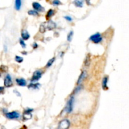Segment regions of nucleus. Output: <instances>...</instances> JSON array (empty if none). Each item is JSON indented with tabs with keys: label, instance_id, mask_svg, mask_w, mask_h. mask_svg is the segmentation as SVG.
<instances>
[{
	"label": "nucleus",
	"instance_id": "5",
	"mask_svg": "<svg viewBox=\"0 0 129 129\" xmlns=\"http://www.w3.org/2000/svg\"><path fill=\"white\" fill-rule=\"evenodd\" d=\"M70 126V122L68 120H63L59 123V129H68Z\"/></svg>",
	"mask_w": 129,
	"mask_h": 129
},
{
	"label": "nucleus",
	"instance_id": "10",
	"mask_svg": "<svg viewBox=\"0 0 129 129\" xmlns=\"http://www.w3.org/2000/svg\"><path fill=\"white\" fill-rule=\"evenodd\" d=\"M86 76H87L86 71H83V72H82V73L81 74V75L79 76V78H78V82H77L78 84H80V83H81V82L83 81V80H84V78H86Z\"/></svg>",
	"mask_w": 129,
	"mask_h": 129
},
{
	"label": "nucleus",
	"instance_id": "7",
	"mask_svg": "<svg viewBox=\"0 0 129 129\" xmlns=\"http://www.w3.org/2000/svg\"><path fill=\"white\" fill-rule=\"evenodd\" d=\"M33 8L34 10H36L37 11H44V8L42 6V5L38 2H34L32 4Z\"/></svg>",
	"mask_w": 129,
	"mask_h": 129
},
{
	"label": "nucleus",
	"instance_id": "12",
	"mask_svg": "<svg viewBox=\"0 0 129 129\" xmlns=\"http://www.w3.org/2000/svg\"><path fill=\"white\" fill-rule=\"evenodd\" d=\"M21 1L20 0H16L15 2V8L16 10H20L21 8Z\"/></svg>",
	"mask_w": 129,
	"mask_h": 129
},
{
	"label": "nucleus",
	"instance_id": "15",
	"mask_svg": "<svg viewBox=\"0 0 129 129\" xmlns=\"http://www.w3.org/2000/svg\"><path fill=\"white\" fill-rule=\"evenodd\" d=\"M74 5L78 7H83V1H74Z\"/></svg>",
	"mask_w": 129,
	"mask_h": 129
},
{
	"label": "nucleus",
	"instance_id": "14",
	"mask_svg": "<svg viewBox=\"0 0 129 129\" xmlns=\"http://www.w3.org/2000/svg\"><path fill=\"white\" fill-rule=\"evenodd\" d=\"M54 11L53 10H52V9H50V10H49V11H48L47 13V18H49L51 17V16H52L53 15H54Z\"/></svg>",
	"mask_w": 129,
	"mask_h": 129
},
{
	"label": "nucleus",
	"instance_id": "23",
	"mask_svg": "<svg viewBox=\"0 0 129 129\" xmlns=\"http://www.w3.org/2000/svg\"><path fill=\"white\" fill-rule=\"evenodd\" d=\"M45 31V27L44 25H42L41 26H40V31L42 33H44V31Z\"/></svg>",
	"mask_w": 129,
	"mask_h": 129
},
{
	"label": "nucleus",
	"instance_id": "20",
	"mask_svg": "<svg viewBox=\"0 0 129 129\" xmlns=\"http://www.w3.org/2000/svg\"><path fill=\"white\" fill-rule=\"evenodd\" d=\"M73 36V31H69V33L68 35V40L69 42H71L72 40V38Z\"/></svg>",
	"mask_w": 129,
	"mask_h": 129
},
{
	"label": "nucleus",
	"instance_id": "18",
	"mask_svg": "<svg viewBox=\"0 0 129 129\" xmlns=\"http://www.w3.org/2000/svg\"><path fill=\"white\" fill-rule=\"evenodd\" d=\"M54 60H55V58H54V57L52 58L51 59H50V60L48 61V62L47 63V65H46L47 68H49L50 66H51L52 65L53 62H54Z\"/></svg>",
	"mask_w": 129,
	"mask_h": 129
},
{
	"label": "nucleus",
	"instance_id": "1",
	"mask_svg": "<svg viewBox=\"0 0 129 129\" xmlns=\"http://www.w3.org/2000/svg\"><path fill=\"white\" fill-rule=\"evenodd\" d=\"M89 40L95 44H98L102 41V37L100 33H96V34L92 35L89 37Z\"/></svg>",
	"mask_w": 129,
	"mask_h": 129
},
{
	"label": "nucleus",
	"instance_id": "26",
	"mask_svg": "<svg viewBox=\"0 0 129 129\" xmlns=\"http://www.w3.org/2000/svg\"><path fill=\"white\" fill-rule=\"evenodd\" d=\"M37 44H36V43H34V48L35 49V48H37Z\"/></svg>",
	"mask_w": 129,
	"mask_h": 129
},
{
	"label": "nucleus",
	"instance_id": "25",
	"mask_svg": "<svg viewBox=\"0 0 129 129\" xmlns=\"http://www.w3.org/2000/svg\"><path fill=\"white\" fill-rule=\"evenodd\" d=\"M64 18H65L66 20H68V21H73V18H72L70 16H64Z\"/></svg>",
	"mask_w": 129,
	"mask_h": 129
},
{
	"label": "nucleus",
	"instance_id": "22",
	"mask_svg": "<svg viewBox=\"0 0 129 129\" xmlns=\"http://www.w3.org/2000/svg\"><path fill=\"white\" fill-rule=\"evenodd\" d=\"M82 88H83V86H82V85L78 86L77 87V88L75 89V90H74V93H78V92H79V91L81 90Z\"/></svg>",
	"mask_w": 129,
	"mask_h": 129
},
{
	"label": "nucleus",
	"instance_id": "13",
	"mask_svg": "<svg viewBox=\"0 0 129 129\" xmlns=\"http://www.w3.org/2000/svg\"><path fill=\"white\" fill-rule=\"evenodd\" d=\"M47 26H48V28H49V30H52V29L55 28V26H56V24H55L54 21L50 20V21H49V23H48Z\"/></svg>",
	"mask_w": 129,
	"mask_h": 129
},
{
	"label": "nucleus",
	"instance_id": "2",
	"mask_svg": "<svg viewBox=\"0 0 129 129\" xmlns=\"http://www.w3.org/2000/svg\"><path fill=\"white\" fill-rule=\"evenodd\" d=\"M74 98L73 96H71L69 99V100L68 101V103H67L65 111L67 113H69L73 111V105H74Z\"/></svg>",
	"mask_w": 129,
	"mask_h": 129
},
{
	"label": "nucleus",
	"instance_id": "19",
	"mask_svg": "<svg viewBox=\"0 0 129 129\" xmlns=\"http://www.w3.org/2000/svg\"><path fill=\"white\" fill-rule=\"evenodd\" d=\"M15 60H16L17 62L20 63V62H22L23 60V59L22 57L18 56V55H16V56H15Z\"/></svg>",
	"mask_w": 129,
	"mask_h": 129
},
{
	"label": "nucleus",
	"instance_id": "17",
	"mask_svg": "<svg viewBox=\"0 0 129 129\" xmlns=\"http://www.w3.org/2000/svg\"><path fill=\"white\" fill-rule=\"evenodd\" d=\"M28 15H33V16H37V15H39V13L36 10H30V11H28Z\"/></svg>",
	"mask_w": 129,
	"mask_h": 129
},
{
	"label": "nucleus",
	"instance_id": "24",
	"mask_svg": "<svg viewBox=\"0 0 129 129\" xmlns=\"http://www.w3.org/2000/svg\"><path fill=\"white\" fill-rule=\"evenodd\" d=\"M52 4L54 5H55V6H57V5H59L60 4H61V3H60V1H58V0H54V1H53Z\"/></svg>",
	"mask_w": 129,
	"mask_h": 129
},
{
	"label": "nucleus",
	"instance_id": "11",
	"mask_svg": "<svg viewBox=\"0 0 129 129\" xmlns=\"http://www.w3.org/2000/svg\"><path fill=\"white\" fill-rule=\"evenodd\" d=\"M30 34H28V32L26 30H24L21 31V37H22V39L26 40L30 38Z\"/></svg>",
	"mask_w": 129,
	"mask_h": 129
},
{
	"label": "nucleus",
	"instance_id": "9",
	"mask_svg": "<svg viewBox=\"0 0 129 129\" xmlns=\"http://www.w3.org/2000/svg\"><path fill=\"white\" fill-rule=\"evenodd\" d=\"M108 77L105 76L103 78V81H102V88L105 90H107L108 89Z\"/></svg>",
	"mask_w": 129,
	"mask_h": 129
},
{
	"label": "nucleus",
	"instance_id": "3",
	"mask_svg": "<svg viewBox=\"0 0 129 129\" xmlns=\"http://www.w3.org/2000/svg\"><path fill=\"white\" fill-rule=\"evenodd\" d=\"M20 113L16 111H14L12 112H9V113H6V117L8 119L13 120V119H18V118H20Z\"/></svg>",
	"mask_w": 129,
	"mask_h": 129
},
{
	"label": "nucleus",
	"instance_id": "6",
	"mask_svg": "<svg viewBox=\"0 0 129 129\" xmlns=\"http://www.w3.org/2000/svg\"><path fill=\"white\" fill-rule=\"evenodd\" d=\"M4 84H5V87H11L13 85V81L11 77L10 74H7L5 78V82H4Z\"/></svg>",
	"mask_w": 129,
	"mask_h": 129
},
{
	"label": "nucleus",
	"instance_id": "4",
	"mask_svg": "<svg viewBox=\"0 0 129 129\" xmlns=\"http://www.w3.org/2000/svg\"><path fill=\"white\" fill-rule=\"evenodd\" d=\"M43 74V72L42 70H37L33 74V76L31 79V82H36L38 80H39L40 78H41L42 75Z\"/></svg>",
	"mask_w": 129,
	"mask_h": 129
},
{
	"label": "nucleus",
	"instance_id": "16",
	"mask_svg": "<svg viewBox=\"0 0 129 129\" xmlns=\"http://www.w3.org/2000/svg\"><path fill=\"white\" fill-rule=\"evenodd\" d=\"M40 86L39 83H32V84H30L28 86L29 88H33V89H37Z\"/></svg>",
	"mask_w": 129,
	"mask_h": 129
},
{
	"label": "nucleus",
	"instance_id": "21",
	"mask_svg": "<svg viewBox=\"0 0 129 129\" xmlns=\"http://www.w3.org/2000/svg\"><path fill=\"white\" fill-rule=\"evenodd\" d=\"M19 42H20V45H21L23 48L26 47V44H25V42H24L23 39H19Z\"/></svg>",
	"mask_w": 129,
	"mask_h": 129
},
{
	"label": "nucleus",
	"instance_id": "8",
	"mask_svg": "<svg viewBox=\"0 0 129 129\" xmlns=\"http://www.w3.org/2000/svg\"><path fill=\"white\" fill-rule=\"evenodd\" d=\"M16 83L20 86H25L26 85V81L23 78H18L16 79Z\"/></svg>",
	"mask_w": 129,
	"mask_h": 129
}]
</instances>
